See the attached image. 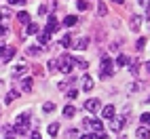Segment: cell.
Wrapping results in <instances>:
<instances>
[{
	"mask_svg": "<svg viewBox=\"0 0 150 139\" xmlns=\"http://www.w3.org/2000/svg\"><path fill=\"white\" fill-rule=\"evenodd\" d=\"M76 21H78V17H76V15H68V17L64 19V23H66L68 27H72V25H76Z\"/></svg>",
	"mask_w": 150,
	"mask_h": 139,
	"instance_id": "20",
	"label": "cell"
},
{
	"mask_svg": "<svg viewBox=\"0 0 150 139\" xmlns=\"http://www.w3.org/2000/svg\"><path fill=\"white\" fill-rule=\"evenodd\" d=\"M59 70H62L64 74H70L74 70V57H70V55H64L62 59H59Z\"/></svg>",
	"mask_w": 150,
	"mask_h": 139,
	"instance_id": "1",
	"label": "cell"
},
{
	"mask_svg": "<svg viewBox=\"0 0 150 139\" xmlns=\"http://www.w3.org/2000/svg\"><path fill=\"white\" fill-rule=\"evenodd\" d=\"M17 19H19V23H25V25L30 23V15H28L25 11H21V13H19V15H17Z\"/></svg>",
	"mask_w": 150,
	"mask_h": 139,
	"instance_id": "23",
	"label": "cell"
},
{
	"mask_svg": "<svg viewBox=\"0 0 150 139\" xmlns=\"http://www.w3.org/2000/svg\"><path fill=\"white\" fill-rule=\"evenodd\" d=\"M144 67H146V72H150V61H146V65H144Z\"/></svg>",
	"mask_w": 150,
	"mask_h": 139,
	"instance_id": "41",
	"label": "cell"
},
{
	"mask_svg": "<svg viewBox=\"0 0 150 139\" xmlns=\"http://www.w3.org/2000/svg\"><path fill=\"white\" fill-rule=\"evenodd\" d=\"M74 65H78V67H87V61H85V59H74Z\"/></svg>",
	"mask_w": 150,
	"mask_h": 139,
	"instance_id": "32",
	"label": "cell"
},
{
	"mask_svg": "<svg viewBox=\"0 0 150 139\" xmlns=\"http://www.w3.org/2000/svg\"><path fill=\"white\" fill-rule=\"evenodd\" d=\"M85 110L95 114V112L99 110V99H87V101H85Z\"/></svg>",
	"mask_w": 150,
	"mask_h": 139,
	"instance_id": "7",
	"label": "cell"
},
{
	"mask_svg": "<svg viewBox=\"0 0 150 139\" xmlns=\"http://www.w3.org/2000/svg\"><path fill=\"white\" fill-rule=\"evenodd\" d=\"M19 93H21V91H11V93L4 97V101H6V103H11L13 99H17V97H19Z\"/></svg>",
	"mask_w": 150,
	"mask_h": 139,
	"instance_id": "25",
	"label": "cell"
},
{
	"mask_svg": "<svg viewBox=\"0 0 150 139\" xmlns=\"http://www.w3.org/2000/svg\"><path fill=\"white\" fill-rule=\"evenodd\" d=\"M116 65H118V67H125V65H129V57H127L125 53H121V55H118V59H116Z\"/></svg>",
	"mask_w": 150,
	"mask_h": 139,
	"instance_id": "16",
	"label": "cell"
},
{
	"mask_svg": "<svg viewBox=\"0 0 150 139\" xmlns=\"http://www.w3.org/2000/svg\"><path fill=\"white\" fill-rule=\"evenodd\" d=\"M0 21H2V11H0Z\"/></svg>",
	"mask_w": 150,
	"mask_h": 139,
	"instance_id": "45",
	"label": "cell"
},
{
	"mask_svg": "<svg viewBox=\"0 0 150 139\" xmlns=\"http://www.w3.org/2000/svg\"><path fill=\"white\" fill-rule=\"evenodd\" d=\"M135 46H137V51H144V46H146V38H139Z\"/></svg>",
	"mask_w": 150,
	"mask_h": 139,
	"instance_id": "31",
	"label": "cell"
},
{
	"mask_svg": "<svg viewBox=\"0 0 150 139\" xmlns=\"http://www.w3.org/2000/svg\"><path fill=\"white\" fill-rule=\"evenodd\" d=\"M110 2H116V4H121V2H123V0H110Z\"/></svg>",
	"mask_w": 150,
	"mask_h": 139,
	"instance_id": "42",
	"label": "cell"
},
{
	"mask_svg": "<svg viewBox=\"0 0 150 139\" xmlns=\"http://www.w3.org/2000/svg\"><path fill=\"white\" fill-rule=\"evenodd\" d=\"M137 4H139V6H148L150 0H137Z\"/></svg>",
	"mask_w": 150,
	"mask_h": 139,
	"instance_id": "37",
	"label": "cell"
},
{
	"mask_svg": "<svg viewBox=\"0 0 150 139\" xmlns=\"http://www.w3.org/2000/svg\"><path fill=\"white\" fill-rule=\"evenodd\" d=\"M137 139H150V131L144 128V126H139L137 128Z\"/></svg>",
	"mask_w": 150,
	"mask_h": 139,
	"instance_id": "19",
	"label": "cell"
},
{
	"mask_svg": "<svg viewBox=\"0 0 150 139\" xmlns=\"http://www.w3.org/2000/svg\"><path fill=\"white\" fill-rule=\"evenodd\" d=\"M81 139H91V135H83V137H81Z\"/></svg>",
	"mask_w": 150,
	"mask_h": 139,
	"instance_id": "43",
	"label": "cell"
},
{
	"mask_svg": "<svg viewBox=\"0 0 150 139\" xmlns=\"http://www.w3.org/2000/svg\"><path fill=\"white\" fill-rule=\"evenodd\" d=\"M87 124L91 126L95 133H97V131H102V120H97V118H93V120H87Z\"/></svg>",
	"mask_w": 150,
	"mask_h": 139,
	"instance_id": "14",
	"label": "cell"
},
{
	"mask_svg": "<svg viewBox=\"0 0 150 139\" xmlns=\"http://www.w3.org/2000/svg\"><path fill=\"white\" fill-rule=\"evenodd\" d=\"M47 42H49V32H47V29H45V32H42V34H38V44H42V46H45Z\"/></svg>",
	"mask_w": 150,
	"mask_h": 139,
	"instance_id": "21",
	"label": "cell"
},
{
	"mask_svg": "<svg viewBox=\"0 0 150 139\" xmlns=\"http://www.w3.org/2000/svg\"><path fill=\"white\" fill-rule=\"evenodd\" d=\"M47 67L51 70V72H57V67H59V59H51V61L47 63Z\"/></svg>",
	"mask_w": 150,
	"mask_h": 139,
	"instance_id": "24",
	"label": "cell"
},
{
	"mask_svg": "<svg viewBox=\"0 0 150 139\" xmlns=\"http://www.w3.org/2000/svg\"><path fill=\"white\" fill-rule=\"evenodd\" d=\"M30 139H40V135H38V133L34 131V133H32V137H30Z\"/></svg>",
	"mask_w": 150,
	"mask_h": 139,
	"instance_id": "39",
	"label": "cell"
},
{
	"mask_svg": "<svg viewBox=\"0 0 150 139\" xmlns=\"http://www.w3.org/2000/svg\"><path fill=\"white\" fill-rule=\"evenodd\" d=\"M57 29H59V21L51 15V17H49V21H47V32L53 34V32H57Z\"/></svg>",
	"mask_w": 150,
	"mask_h": 139,
	"instance_id": "8",
	"label": "cell"
},
{
	"mask_svg": "<svg viewBox=\"0 0 150 139\" xmlns=\"http://www.w3.org/2000/svg\"><path fill=\"white\" fill-rule=\"evenodd\" d=\"M2 51H4V48H0V59H2Z\"/></svg>",
	"mask_w": 150,
	"mask_h": 139,
	"instance_id": "44",
	"label": "cell"
},
{
	"mask_svg": "<svg viewBox=\"0 0 150 139\" xmlns=\"http://www.w3.org/2000/svg\"><path fill=\"white\" fill-rule=\"evenodd\" d=\"M47 131H49V135H51V137H55V135L59 133V124H57V122L49 124V128H47Z\"/></svg>",
	"mask_w": 150,
	"mask_h": 139,
	"instance_id": "22",
	"label": "cell"
},
{
	"mask_svg": "<svg viewBox=\"0 0 150 139\" xmlns=\"http://www.w3.org/2000/svg\"><path fill=\"white\" fill-rule=\"evenodd\" d=\"M64 116H66V118H72V116H76V107H74L72 103H68V105L64 107Z\"/></svg>",
	"mask_w": 150,
	"mask_h": 139,
	"instance_id": "13",
	"label": "cell"
},
{
	"mask_svg": "<svg viewBox=\"0 0 150 139\" xmlns=\"http://www.w3.org/2000/svg\"><path fill=\"white\" fill-rule=\"evenodd\" d=\"M25 72H28V67H25L23 63H19V65H15V67H13V76H15V78H19V76H23Z\"/></svg>",
	"mask_w": 150,
	"mask_h": 139,
	"instance_id": "11",
	"label": "cell"
},
{
	"mask_svg": "<svg viewBox=\"0 0 150 139\" xmlns=\"http://www.w3.org/2000/svg\"><path fill=\"white\" fill-rule=\"evenodd\" d=\"M148 25H150V17H148Z\"/></svg>",
	"mask_w": 150,
	"mask_h": 139,
	"instance_id": "46",
	"label": "cell"
},
{
	"mask_svg": "<svg viewBox=\"0 0 150 139\" xmlns=\"http://www.w3.org/2000/svg\"><path fill=\"white\" fill-rule=\"evenodd\" d=\"M139 120H142V124H150V114H148V112L142 114V118H139Z\"/></svg>",
	"mask_w": 150,
	"mask_h": 139,
	"instance_id": "33",
	"label": "cell"
},
{
	"mask_svg": "<svg viewBox=\"0 0 150 139\" xmlns=\"http://www.w3.org/2000/svg\"><path fill=\"white\" fill-rule=\"evenodd\" d=\"M131 65H129V72H131V76H137L139 74V61L135 59V61H129Z\"/></svg>",
	"mask_w": 150,
	"mask_h": 139,
	"instance_id": "17",
	"label": "cell"
},
{
	"mask_svg": "<svg viewBox=\"0 0 150 139\" xmlns=\"http://www.w3.org/2000/svg\"><path fill=\"white\" fill-rule=\"evenodd\" d=\"M42 51H40V46H30L28 48V55H32V57H38Z\"/></svg>",
	"mask_w": 150,
	"mask_h": 139,
	"instance_id": "26",
	"label": "cell"
},
{
	"mask_svg": "<svg viewBox=\"0 0 150 139\" xmlns=\"http://www.w3.org/2000/svg\"><path fill=\"white\" fill-rule=\"evenodd\" d=\"M36 32H38V25H36V23H30V25H28V32H25V34H36Z\"/></svg>",
	"mask_w": 150,
	"mask_h": 139,
	"instance_id": "30",
	"label": "cell"
},
{
	"mask_svg": "<svg viewBox=\"0 0 150 139\" xmlns=\"http://www.w3.org/2000/svg\"><path fill=\"white\" fill-rule=\"evenodd\" d=\"M95 137H97V139H108V137H106V133H104V131H97V133H95Z\"/></svg>",
	"mask_w": 150,
	"mask_h": 139,
	"instance_id": "36",
	"label": "cell"
},
{
	"mask_svg": "<svg viewBox=\"0 0 150 139\" xmlns=\"http://www.w3.org/2000/svg\"><path fill=\"white\" fill-rule=\"evenodd\" d=\"M8 4H23V0H6Z\"/></svg>",
	"mask_w": 150,
	"mask_h": 139,
	"instance_id": "38",
	"label": "cell"
},
{
	"mask_svg": "<svg viewBox=\"0 0 150 139\" xmlns=\"http://www.w3.org/2000/svg\"><path fill=\"white\" fill-rule=\"evenodd\" d=\"M125 118L123 116H114L112 120H110V131H114V133H121L123 131V126H125Z\"/></svg>",
	"mask_w": 150,
	"mask_h": 139,
	"instance_id": "4",
	"label": "cell"
},
{
	"mask_svg": "<svg viewBox=\"0 0 150 139\" xmlns=\"http://www.w3.org/2000/svg\"><path fill=\"white\" fill-rule=\"evenodd\" d=\"M129 27H131V32H139V27H142V17L133 15L131 19H129Z\"/></svg>",
	"mask_w": 150,
	"mask_h": 139,
	"instance_id": "6",
	"label": "cell"
},
{
	"mask_svg": "<svg viewBox=\"0 0 150 139\" xmlns=\"http://www.w3.org/2000/svg\"><path fill=\"white\" fill-rule=\"evenodd\" d=\"M97 13H99V15H106V13H108V8H106V4H104V2H99V8H97Z\"/></svg>",
	"mask_w": 150,
	"mask_h": 139,
	"instance_id": "34",
	"label": "cell"
},
{
	"mask_svg": "<svg viewBox=\"0 0 150 139\" xmlns=\"http://www.w3.org/2000/svg\"><path fill=\"white\" fill-rule=\"evenodd\" d=\"M2 34H6V27H4V25H0V36H2Z\"/></svg>",
	"mask_w": 150,
	"mask_h": 139,
	"instance_id": "40",
	"label": "cell"
},
{
	"mask_svg": "<svg viewBox=\"0 0 150 139\" xmlns=\"http://www.w3.org/2000/svg\"><path fill=\"white\" fill-rule=\"evenodd\" d=\"M121 139H123V137H121Z\"/></svg>",
	"mask_w": 150,
	"mask_h": 139,
	"instance_id": "48",
	"label": "cell"
},
{
	"mask_svg": "<svg viewBox=\"0 0 150 139\" xmlns=\"http://www.w3.org/2000/svg\"><path fill=\"white\" fill-rule=\"evenodd\" d=\"M21 91H25V93L32 91V78H23L21 80Z\"/></svg>",
	"mask_w": 150,
	"mask_h": 139,
	"instance_id": "18",
	"label": "cell"
},
{
	"mask_svg": "<svg viewBox=\"0 0 150 139\" xmlns=\"http://www.w3.org/2000/svg\"><path fill=\"white\" fill-rule=\"evenodd\" d=\"M13 128H15V131H17L19 135H25V133H28V128H30V122H28V114H25V116H19L17 120H15V126H13Z\"/></svg>",
	"mask_w": 150,
	"mask_h": 139,
	"instance_id": "2",
	"label": "cell"
},
{
	"mask_svg": "<svg viewBox=\"0 0 150 139\" xmlns=\"http://www.w3.org/2000/svg\"><path fill=\"white\" fill-rule=\"evenodd\" d=\"M15 57V48L11 46V48H4L2 51V61H11V59Z\"/></svg>",
	"mask_w": 150,
	"mask_h": 139,
	"instance_id": "12",
	"label": "cell"
},
{
	"mask_svg": "<svg viewBox=\"0 0 150 139\" xmlns=\"http://www.w3.org/2000/svg\"><path fill=\"white\" fill-rule=\"evenodd\" d=\"M78 97V91L76 88H72V91H68V99H76Z\"/></svg>",
	"mask_w": 150,
	"mask_h": 139,
	"instance_id": "35",
	"label": "cell"
},
{
	"mask_svg": "<svg viewBox=\"0 0 150 139\" xmlns=\"http://www.w3.org/2000/svg\"><path fill=\"white\" fill-rule=\"evenodd\" d=\"M129 91H131V93H137V91H142V84H139V82H133V84H129Z\"/></svg>",
	"mask_w": 150,
	"mask_h": 139,
	"instance_id": "29",
	"label": "cell"
},
{
	"mask_svg": "<svg viewBox=\"0 0 150 139\" xmlns=\"http://www.w3.org/2000/svg\"><path fill=\"white\" fill-rule=\"evenodd\" d=\"M42 110H45L47 114H51V112H55V103H53V101H47V103L42 105Z\"/></svg>",
	"mask_w": 150,
	"mask_h": 139,
	"instance_id": "27",
	"label": "cell"
},
{
	"mask_svg": "<svg viewBox=\"0 0 150 139\" xmlns=\"http://www.w3.org/2000/svg\"><path fill=\"white\" fill-rule=\"evenodd\" d=\"M81 84H83V91H91V88H93V78L91 76H83V80H81Z\"/></svg>",
	"mask_w": 150,
	"mask_h": 139,
	"instance_id": "10",
	"label": "cell"
},
{
	"mask_svg": "<svg viewBox=\"0 0 150 139\" xmlns=\"http://www.w3.org/2000/svg\"><path fill=\"white\" fill-rule=\"evenodd\" d=\"M112 72H114V61L110 57H102V78L112 76Z\"/></svg>",
	"mask_w": 150,
	"mask_h": 139,
	"instance_id": "3",
	"label": "cell"
},
{
	"mask_svg": "<svg viewBox=\"0 0 150 139\" xmlns=\"http://www.w3.org/2000/svg\"><path fill=\"white\" fill-rule=\"evenodd\" d=\"M89 42H91L89 36H81V38H76V42H72V44H74L76 51H85V48L89 46Z\"/></svg>",
	"mask_w": 150,
	"mask_h": 139,
	"instance_id": "5",
	"label": "cell"
},
{
	"mask_svg": "<svg viewBox=\"0 0 150 139\" xmlns=\"http://www.w3.org/2000/svg\"><path fill=\"white\" fill-rule=\"evenodd\" d=\"M76 6H78V11H87V8H89V2H87V0H78Z\"/></svg>",
	"mask_w": 150,
	"mask_h": 139,
	"instance_id": "28",
	"label": "cell"
},
{
	"mask_svg": "<svg viewBox=\"0 0 150 139\" xmlns=\"http://www.w3.org/2000/svg\"><path fill=\"white\" fill-rule=\"evenodd\" d=\"M148 103H150V99H148Z\"/></svg>",
	"mask_w": 150,
	"mask_h": 139,
	"instance_id": "47",
	"label": "cell"
},
{
	"mask_svg": "<svg viewBox=\"0 0 150 139\" xmlns=\"http://www.w3.org/2000/svg\"><path fill=\"white\" fill-rule=\"evenodd\" d=\"M102 116L106 118V120H112V118L116 116V110H114V105H106L104 110H102Z\"/></svg>",
	"mask_w": 150,
	"mask_h": 139,
	"instance_id": "9",
	"label": "cell"
},
{
	"mask_svg": "<svg viewBox=\"0 0 150 139\" xmlns=\"http://www.w3.org/2000/svg\"><path fill=\"white\" fill-rule=\"evenodd\" d=\"M72 36H70V34H66V36H62V40H59V44H62L64 48H68V46H72Z\"/></svg>",
	"mask_w": 150,
	"mask_h": 139,
	"instance_id": "15",
	"label": "cell"
}]
</instances>
